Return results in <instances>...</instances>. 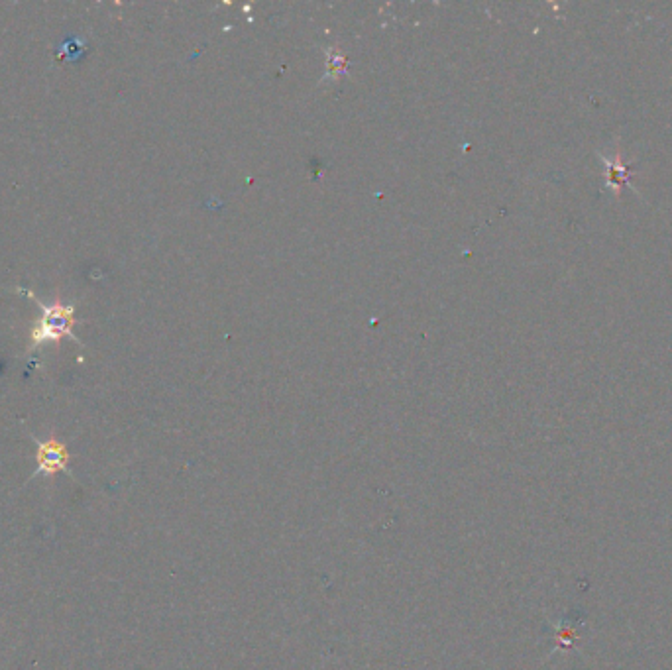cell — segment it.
Instances as JSON below:
<instances>
[{"label": "cell", "instance_id": "cell-3", "mask_svg": "<svg viewBox=\"0 0 672 670\" xmlns=\"http://www.w3.org/2000/svg\"><path fill=\"white\" fill-rule=\"evenodd\" d=\"M600 160L604 162L606 166V187L616 195L617 199L621 197V191L623 189H633L631 187V179L635 177L633 173V164H627L623 158H621V150H617L616 154L612 158L608 156H602L598 154Z\"/></svg>", "mask_w": 672, "mask_h": 670}, {"label": "cell", "instance_id": "cell-1", "mask_svg": "<svg viewBox=\"0 0 672 670\" xmlns=\"http://www.w3.org/2000/svg\"><path fill=\"white\" fill-rule=\"evenodd\" d=\"M18 291L24 293L26 297L34 299L36 305L42 311L38 323L30 331V344H32V348H38V346H42L46 342H59L61 338H71V340H75V342L81 344V340L73 333V329H75V307L73 305H65L61 301L44 303L42 299H38L28 289H18Z\"/></svg>", "mask_w": 672, "mask_h": 670}, {"label": "cell", "instance_id": "cell-2", "mask_svg": "<svg viewBox=\"0 0 672 670\" xmlns=\"http://www.w3.org/2000/svg\"><path fill=\"white\" fill-rule=\"evenodd\" d=\"M38 445V452H36V460H38V470L34 476L38 474H57V472H67V464H69V450L59 443L56 439H48V441H36Z\"/></svg>", "mask_w": 672, "mask_h": 670}]
</instances>
